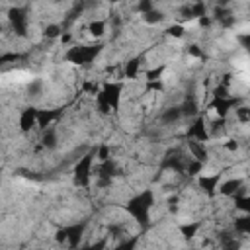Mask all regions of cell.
Instances as JSON below:
<instances>
[{
  "label": "cell",
  "instance_id": "7402d4cb",
  "mask_svg": "<svg viewBox=\"0 0 250 250\" xmlns=\"http://www.w3.org/2000/svg\"><path fill=\"white\" fill-rule=\"evenodd\" d=\"M57 145H59V139H57V133H55L53 127L41 131V146H43V148L53 150V148H57Z\"/></svg>",
  "mask_w": 250,
  "mask_h": 250
},
{
  "label": "cell",
  "instance_id": "60d3db41",
  "mask_svg": "<svg viewBox=\"0 0 250 250\" xmlns=\"http://www.w3.org/2000/svg\"><path fill=\"white\" fill-rule=\"evenodd\" d=\"M238 43L250 51V33H244V35H238Z\"/></svg>",
  "mask_w": 250,
  "mask_h": 250
},
{
  "label": "cell",
  "instance_id": "74e56055",
  "mask_svg": "<svg viewBox=\"0 0 250 250\" xmlns=\"http://www.w3.org/2000/svg\"><path fill=\"white\" fill-rule=\"evenodd\" d=\"M166 203H168L170 213L176 215V213H178V207H180V197H178V195H170V197L166 199Z\"/></svg>",
  "mask_w": 250,
  "mask_h": 250
},
{
  "label": "cell",
  "instance_id": "484cf974",
  "mask_svg": "<svg viewBox=\"0 0 250 250\" xmlns=\"http://www.w3.org/2000/svg\"><path fill=\"white\" fill-rule=\"evenodd\" d=\"M166 62H160L156 66H150L148 70H145V80H164V72H166Z\"/></svg>",
  "mask_w": 250,
  "mask_h": 250
},
{
  "label": "cell",
  "instance_id": "ab89813d",
  "mask_svg": "<svg viewBox=\"0 0 250 250\" xmlns=\"http://www.w3.org/2000/svg\"><path fill=\"white\" fill-rule=\"evenodd\" d=\"M197 23H199V27H201V29H209V27L215 23V20H213V16H209V14H207V16H201V18L197 20Z\"/></svg>",
  "mask_w": 250,
  "mask_h": 250
},
{
  "label": "cell",
  "instance_id": "5b68a950",
  "mask_svg": "<svg viewBox=\"0 0 250 250\" xmlns=\"http://www.w3.org/2000/svg\"><path fill=\"white\" fill-rule=\"evenodd\" d=\"M6 18H8V23H10L12 31H14L18 37H27L29 20H27V10H25L23 6H12V8L6 12Z\"/></svg>",
  "mask_w": 250,
  "mask_h": 250
},
{
  "label": "cell",
  "instance_id": "7bdbcfd3",
  "mask_svg": "<svg viewBox=\"0 0 250 250\" xmlns=\"http://www.w3.org/2000/svg\"><path fill=\"white\" fill-rule=\"evenodd\" d=\"M68 41H70V33H62V35H61V43L66 45Z\"/></svg>",
  "mask_w": 250,
  "mask_h": 250
},
{
  "label": "cell",
  "instance_id": "8d00e7d4",
  "mask_svg": "<svg viewBox=\"0 0 250 250\" xmlns=\"http://www.w3.org/2000/svg\"><path fill=\"white\" fill-rule=\"evenodd\" d=\"M41 90H43V82H41V80H31L29 86H27V92H29L31 96H39Z\"/></svg>",
  "mask_w": 250,
  "mask_h": 250
},
{
  "label": "cell",
  "instance_id": "b9f144b4",
  "mask_svg": "<svg viewBox=\"0 0 250 250\" xmlns=\"http://www.w3.org/2000/svg\"><path fill=\"white\" fill-rule=\"evenodd\" d=\"M16 59H18V55H16V53H4V55H2V59H0V62H2V64H6L8 61H16Z\"/></svg>",
  "mask_w": 250,
  "mask_h": 250
},
{
  "label": "cell",
  "instance_id": "6da1fadb",
  "mask_svg": "<svg viewBox=\"0 0 250 250\" xmlns=\"http://www.w3.org/2000/svg\"><path fill=\"white\" fill-rule=\"evenodd\" d=\"M154 203H156L154 191H152L150 188H146V189L135 193L133 197H129L127 203L123 205V209H125V213H127L137 225H141V227L145 229V227L150 225V211H152Z\"/></svg>",
  "mask_w": 250,
  "mask_h": 250
},
{
  "label": "cell",
  "instance_id": "d4e9b609",
  "mask_svg": "<svg viewBox=\"0 0 250 250\" xmlns=\"http://www.w3.org/2000/svg\"><path fill=\"white\" fill-rule=\"evenodd\" d=\"M184 51H186L188 57H191V59H195V61H205V59H207V53H205L203 47H201L199 43H195V41H193V43H188Z\"/></svg>",
  "mask_w": 250,
  "mask_h": 250
},
{
  "label": "cell",
  "instance_id": "7c38bea8",
  "mask_svg": "<svg viewBox=\"0 0 250 250\" xmlns=\"http://www.w3.org/2000/svg\"><path fill=\"white\" fill-rule=\"evenodd\" d=\"M61 115H62V109H59V107H41L37 111V129L45 131V129L53 127Z\"/></svg>",
  "mask_w": 250,
  "mask_h": 250
},
{
  "label": "cell",
  "instance_id": "e575fe53",
  "mask_svg": "<svg viewBox=\"0 0 250 250\" xmlns=\"http://www.w3.org/2000/svg\"><path fill=\"white\" fill-rule=\"evenodd\" d=\"M154 8H156L154 0H137V12L141 16L146 14V12H150V10H154Z\"/></svg>",
  "mask_w": 250,
  "mask_h": 250
},
{
  "label": "cell",
  "instance_id": "d6a6232c",
  "mask_svg": "<svg viewBox=\"0 0 250 250\" xmlns=\"http://www.w3.org/2000/svg\"><path fill=\"white\" fill-rule=\"evenodd\" d=\"M96 158H98V162H105L111 158V148L107 143H100L96 146Z\"/></svg>",
  "mask_w": 250,
  "mask_h": 250
},
{
  "label": "cell",
  "instance_id": "1f68e13d",
  "mask_svg": "<svg viewBox=\"0 0 250 250\" xmlns=\"http://www.w3.org/2000/svg\"><path fill=\"white\" fill-rule=\"evenodd\" d=\"M234 207L240 211V213H250V193H240L234 197Z\"/></svg>",
  "mask_w": 250,
  "mask_h": 250
},
{
  "label": "cell",
  "instance_id": "ffe728a7",
  "mask_svg": "<svg viewBox=\"0 0 250 250\" xmlns=\"http://www.w3.org/2000/svg\"><path fill=\"white\" fill-rule=\"evenodd\" d=\"M86 31H88V35L92 37V39H102L104 35H105V21L104 20H90L88 21V25H86Z\"/></svg>",
  "mask_w": 250,
  "mask_h": 250
},
{
  "label": "cell",
  "instance_id": "836d02e7",
  "mask_svg": "<svg viewBox=\"0 0 250 250\" xmlns=\"http://www.w3.org/2000/svg\"><path fill=\"white\" fill-rule=\"evenodd\" d=\"M145 92H164V80H145Z\"/></svg>",
  "mask_w": 250,
  "mask_h": 250
},
{
  "label": "cell",
  "instance_id": "2e32d148",
  "mask_svg": "<svg viewBox=\"0 0 250 250\" xmlns=\"http://www.w3.org/2000/svg\"><path fill=\"white\" fill-rule=\"evenodd\" d=\"M141 66H143V57H141V55L131 57V59L125 61V64H123V78L135 80V78L141 74Z\"/></svg>",
  "mask_w": 250,
  "mask_h": 250
},
{
  "label": "cell",
  "instance_id": "4316f807",
  "mask_svg": "<svg viewBox=\"0 0 250 250\" xmlns=\"http://www.w3.org/2000/svg\"><path fill=\"white\" fill-rule=\"evenodd\" d=\"M180 107H182L184 117H188V119H193L195 115H199V107H197V104H195L193 98H186L184 104H182Z\"/></svg>",
  "mask_w": 250,
  "mask_h": 250
},
{
  "label": "cell",
  "instance_id": "8fae6325",
  "mask_svg": "<svg viewBox=\"0 0 250 250\" xmlns=\"http://www.w3.org/2000/svg\"><path fill=\"white\" fill-rule=\"evenodd\" d=\"M37 111H39V107H33V105H27L20 111L18 127L21 133H31L37 127Z\"/></svg>",
  "mask_w": 250,
  "mask_h": 250
},
{
  "label": "cell",
  "instance_id": "8992f818",
  "mask_svg": "<svg viewBox=\"0 0 250 250\" xmlns=\"http://www.w3.org/2000/svg\"><path fill=\"white\" fill-rule=\"evenodd\" d=\"M186 139H191V141H201V143H209L213 137H211V129H209V123L205 119V113H199L195 115L191 121H189V127L186 129Z\"/></svg>",
  "mask_w": 250,
  "mask_h": 250
},
{
  "label": "cell",
  "instance_id": "4dcf8cb0",
  "mask_svg": "<svg viewBox=\"0 0 250 250\" xmlns=\"http://www.w3.org/2000/svg\"><path fill=\"white\" fill-rule=\"evenodd\" d=\"M234 117H236L238 123H250V105L238 104L234 107Z\"/></svg>",
  "mask_w": 250,
  "mask_h": 250
},
{
  "label": "cell",
  "instance_id": "52a82bcc",
  "mask_svg": "<svg viewBox=\"0 0 250 250\" xmlns=\"http://www.w3.org/2000/svg\"><path fill=\"white\" fill-rule=\"evenodd\" d=\"M238 104H242V100H240V98H234V96H227V98L213 96L211 102L207 104V109H203V113H205V111H213L215 115L227 117L230 111H234V107H236Z\"/></svg>",
  "mask_w": 250,
  "mask_h": 250
},
{
  "label": "cell",
  "instance_id": "f1b7e54d",
  "mask_svg": "<svg viewBox=\"0 0 250 250\" xmlns=\"http://www.w3.org/2000/svg\"><path fill=\"white\" fill-rule=\"evenodd\" d=\"M62 33H64V31H62V27H61L59 23H47V25L43 27V37H45V39H61Z\"/></svg>",
  "mask_w": 250,
  "mask_h": 250
},
{
  "label": "cell",
  "instance_id": "f546056e",
  "mask_svg": "<svg viewBox=\"0 0 250 250\" xmlns=\"http://www.w3.org/2000/svg\"><path fill=\"white\" fill-rule=\"evenodd\" d=\"M209 123V129H211V137H215L217 133H223L225 127H227V117H221V115H215Z\"/></svg>",
  "mask_w": 250,
  "mask_h": 250
},
{
  "label": "cell",
  "instance_id": "9a60e30c",
  "mask_svg": "<svg viewBox=\"0 0 250 250\" xmlns=\"http://www.w3.org/2000/svg\"><path fill=\"white\" fill-rule=\"evenodd\" d=\"M188 150H189V156H191V158H197V160H201L203 164L209 162V148H207V143L188 139Z\"/></svg>",
  "mask_w": 250,
  "mask_h": 250
},
{
  "label": "cell",
  "instance_id": "ee69618b",
  "mask_svg": "<svg viewBox=\"0 0 250 250\" xmlns=\"http://www.w3.org/2000/svg\"><path fill=\"white\" fill-rule=\"evenodd\" d=\"M105 2H107V4H119L121 0H105Z\"/></svg>",
  "mask_w": 250,
  "mask_h": 250
},
{
  "label": "cell",
  "instance_id": "30bf717a",
  "mask_svg": "<svg viewBox=\"0 0 250 250\" xmlns=\"http://www.w3.org/2000/svg\"><path fill=\"white\" fill-rule=\"evenodd\" d=\"M242 188H244V178H240V176H232V178H227V180H221V184H219V195L221 197H236V195H240V191H242Z\"/></svg>",
  "mask_w": 250,
  "mask_h": 250
},
{
  "label": "cell",
  "instance_id": "5bb4252c",
  "mask_svg": "<svg viewBox=\"0 0 250 250\" xmlns=\"http://www.w3.org/2000/svg\"><path fill=\"white\" fill-rule=\"evenodd\" d=\"M64 229H66V234H68V242H66V246L76 248V246L80 244L84 232H86V223H84V221H82V223H72V225H66Z\"/></svg>",
  "mask_w": 250,
  "mask_h": 250
},
{
  "label": "cell",
  "instance_id": "f6af8a7d",
  "mask_svg": "<svg viewBox=\"0 0 250 250\" xmlns=\"http://www.w3.org/2000/svg\"><path fill=\"white\" fill-rule=\"evenodd\" d=\"M51 2H55V4H57V2H62V0H51Z\"/></svg>",
  "mask_w": 250,
  "mask_h": 250
},
{
  "label": "cell",
  "instance_id": "e0dca14e",
  "mask_svg": "<svg viewBox=\"0 0 250 250\" xmlns=\"http://www.w3.org/2000/svg\"><path fill=\"white\" fill-rule=\"evenodd\" d=\"M203 227V221H186V223H180L178 225V232L182 234L184 240H193L197 234H199V229Z\"/></svg>",
  "mask_w": 250,
  "mask_h": 250
},
{
  "label": "cell",
  "instance_id": "9c48e42d",
  "mask_svg": "<svg viewBox=\"0 0 250 250\" xmlns=\"http://www.w3.org/2000/svg\"><path fill=\"white\" fill-rule=\"evenodd\" d=\"M195 180H197V188H199V191L203 195L215 197L217 191H219V184H221L223 176H221V172H215V174H199Z\"/></svg>",
  "mask_w": 250,
  "mask_h": 250
},
{
  "label": "cell",
  "instance_id": "d590c367",
  "mask_svg": "<svg viewBox=\"0 0 250 250\" xmlns=\"http://www.w3.org/2000/svg\"><path fill=\"white\" fill-rule=\"evenodd\" d=\"M240 148V143L236 141V139H227V141H223V150H227V152H236Z\"/></svg>",
  "mask_w": 250,
  "mask_h": 250
},
{
  "label": "cell",
  "instance_id": "d6986e66",
  "mask_svg": "<svg viewBox=\"0 0 250 250\" xmlns=\"http://www.w3.org/2000/svg\"><path fill=\"white\" fill-rule=\"evenodd\" d=\"M232 227H234V232H236V234H240V236H250V213H242V215L234 217Z\"/></svg>",
  "mask_w": 250,
  "mask_h": 250
},
{
  "label": "cell",
  "instance_id": "44dd1931",
  "mask_svg": "<svg viewBox=\"0 0 250 250\" xmlns=\"http://www.w3.org/2000/svg\"><path fill=\"white\" fill-rule=\"evenodd\" d=\"M178 21H180V23L197 21V14H195V6H193V2L180 6V10H178Z\"/></svg>",
  "mask_w": 250,
  "mask_h": 250
},
{
  "label": "cell",
  "instance_id": "277c9868",
  "mask_svg": "<svg viewBox=\"0 0 250 250\" xmlns=\"http://www.w3.org/2000/svg\"><path fill=\"white\" fill-rule=\"evenodd\" d=\"M94 162H98L96 158V146L90 148L86 154H82L74 166H72V184L76 188H88L92 182V170H94Z\"/></svg>",
  "mask_w": 250,
  "mask_h": 250
},
{
  "label": "cell",
  "instance_id": "ac0fdd59",
  "mask_svg": "<svg viewBox=\"0 0 250 250\" xmlns=\"http://www.w3.org/2000/svg\"><path fill=\"white\" fill-rule=\"evenodd\" d=\"M180 119H184V113H182L180 105H170V107L162 109V113H160V123L162 125H174Z\"/></svg>",
  "mask_w": 250,
  "mask_h": 250
},
{
  "label": "cell",
  "instance_id": "83f0119b",
  "mask_svg": "<svg viewBox=\"0 0 250 250\" xmlns=\"http://www.w3.org/2000/svg\"><path fill=\"white\" fill-rule=\"evenodd\" d=\"M164 35H168L172 39H182L186 35V23H180V21L170 23L168 27H164Z\"/></svg>",
  "mask_w": 250,
  "mask_h": 250
},
{
  "label": "cell",
  "instance_id": "7a4b0ae2",
  "mask_svg": "<svg viewBox=\"0 0 250 250\" xmlns=\"http://www.w3.org/2000/svg\"><path fill=\"white\" fill-rule=\"evenodd\" d=\"M123 96V82L121 80H109L104 82L102 88L96 92V111L100 115H109L119 109Z\"/></svg>",
  "mask_w": 250,
  "mask_h": 250
},
{
  "label": "cell",
  "instance_id": "cb8c5ba5",
  "mask_svg": "<svg viewBox=\"0 0 250 250\" xmlns=\"http://www.w3.org/2000/svg\"><path fill=\"white\" fill-rule=\"evenodd\" d=\"M164 20H166V14H164L162 10H158V8H154V10L146 12V14H143V21H145L146 25H160Z\"/></svg>",
  "mask_w": 250,
  "mask_h": 250
},
{
  "label": "cell",
  "instance_id": "f35d334b",
  "mask_svg": "<svg viewBox=\"0 0 250 250\" xmlns=\"http://www.w3.org/2000/svg\"><path fill=\"white\" fill-rule=\"evenodd\" d=\"M55 240H57L59 244H66V242H68V234H66V229H64V227H61V229L55 230Z\"/></svg>",
  "mask_w": 250,
  "mask_h": 250
},
{
  "label": "cell",
  "instance_id": "3957f363",
  "mask_svg": "<svg viewBox=\"0 0 250 250\" xmlns=\"http://www.w3.org/2000/svg\"><path fill=\"white\" fill-rule=\"evenodd\" d=\"M104 51V45L102 43H88V45H72L66 49L64 53V61L70 62V64H76V66H84V64H90L94 62L100 53Z\"/></svg>",
  "mask_w": 250,
  "mask_h": 250
},
{
  "label": "cell",
  "instance_id": "ba28073f",
  "mask_svg": "<svg viewBox=\"0 0 250 250\" xmlns=\"http://www.w3.org/2000/svg\"><path fill=\"white\" fill-rule=\"evenodd\" d=\"M186 154L180 148H168L162 156L160 162V170H174V172H184L186 170Z\"/></svg>",
  "mask_w": 250,
  "mask_h": 250
},
{
  "label": "cell",
  "instance_id": "4fadbf2b",
  "mask_svg": "<svg viewBox=\"0 0 250 250\" xmlns=\"http://www.w3.org/2000/svg\"><path fill=\"white\" fill-rule=\"evenodd\" d=\"M117 174V168H115V162L109 158L105 162H100L98 166V172H96V180H98V186L100 188H105V186H111L113 178Z\"/></svg>",
  "mask_w": 250,
  "mask_h": 250
},
{
  "label": "cell",
  "instance_id": "603a6c76",
  "mask_svg": "<svg viewBox=\"0 0 250 250\" xmlns=\"http://www.w3.org/2000/svg\"><path fill=\"white\" fill-rule=\"evenodd\" d=\"M203 168H205V164H203L201 160L189 156L188 162H186V170H184V174H186L188 178H197L199 174H203Z\"/></svg>",
  "mask_w": 250,
  "mask_h": 250
}]
</instances>
